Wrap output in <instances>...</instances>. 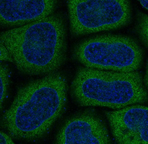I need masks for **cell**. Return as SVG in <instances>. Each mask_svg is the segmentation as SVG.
Wrapping results in <instances>:
<instances>
[{"label":"cell","instance_id":"obj_8","mask_svg":"<svg viewBox=\"0 0 148 144\" xmlns=\"http://www.w3.org/2000/svg\"><path fill=\"white\" fill-rule=\"evenodd\" d=\"M57 2L42 1H1V23L5 27H18L53 14Z\"/></svg>","mask_w":148,"mask_h":144},{"label":"cell","instance_id":"obj_13","mask_svg":"<svg viewBox=\"0 0 148 144\" xmlns=\"http://www.w3.org/2000/svg\"><path fill=\"white\" fill-rule=\"evenodd\" d=\"M143 82L145 85V86L147 88L148 86V70L147 69L146 70V73L145 77Z\"/></svg>","mask_w":148,"mask_h":144},{"label":"cell","instance_id":"obj_7","mask_svg":"<svg viewBox=\"0 0 148 144\" xmlns=\"http://www.w3.org/2000/svg\"><path fill=\"white\" fill-rule=\"evenodd\" d=\"M111 140L104 123L96 113L86 111L71 118L60 129L57 144H109Z\"/></svg>","mask_w":148,"mask_h":144},{"label":"cell","instance_id":"obj_5","mask_svg":"<svg viewBox=\"0 0 148 144\" xmlns=\"http://www.w3.org/2000/svg\"><path fill=\"white\" fill-rule=\"evenodd\" d=\"M68 7L71 29L77 36L119 29L131 18L130 4L125 0H72Z\"/></svg>","mask_w":148,"mask_h":144},{"label":"cell","instance_id":"obj_11","mask_svg":"<svg viewBox=\"0 0 148 144\" xmlns=\"http://www.w3.org/2000/svg\"><path fill=\"white\" fill-rule=\"evenodd\" d=\"M1 60L2 61H11L10 58L7 50L1 44Z\"/></svg>","mask_w":148,"mask_h":144},{"label":"cell","instance_id":"obj_6","mask_svg":"<svg viewBox=\"0 0 148 144\" xmlns=\"http://www.w3.org/2000/svg\"><path fill=\"white\" fill-rule=\"evenodd\" d=\"M148 111L147 107L138 104L106 113L118 143L148 144Z\"/></svg>","mask_w":148,"mask_h":144},{"label":"cell","instance_id":"obj_10","mask_svg":"<svg viewBox=\"0 0 148 144\" xmlns=\"http://www.w3.org/2000/svg\"><path fill=\"white\" fill-rule=\"evenodd\" d=\"M138 32L141 38L146 46H148V16L142 14L139 19Z\"/></svg>","mask_w":148,"mask_h":144},{"label":"cell","instance_id":"obj_14","mask_svg":"<svg viewBox=\"0 0 148 144\" xmlns=\"http://www.w3.org/2000/svg\"><path fill=\"white\" fill-rule=\"evenodd\" d=\"M140 1L142 5L148 10V1Z\"/></svg>","mask_w":148,"mask_h":144},{"label":"cell","instance_id":"obj_12","mask_svg":"<svg viewBox=\"0 0 148 144\" xmlns=\"http://www.w3.org/2000/svg\"><path fill=\"white\" fill-rule=\"evenodd\" d=\"M12 139L5 133L1 132V144H14Z\"/></svg>","mask_w":148,"mask_h":144},{"label":"cell","instance_id":"obj_2","mask_svg":"<svg viewBox=\"0 0 148 144\" xmlns=\"http://www.w3.org/2000/svg\"><path fill=\"white\" fill-rule=\"evenodd\" d=\"M66 29L61 15L53 14L2 32L1 44L10 62L32 75L56 73L66 56Z\"/></svg>","mask_w":148,"mask_h":144},{"label":"cell","instance_id":"obj_1","mask_svg":"<svg viewBox=\"0 0 148 144\" xmlns=\"http://www.w3.org/2000/svg\"><path fill=\"white\" fill-rule=\"evenodd\" d=\"M67 86L65 77L54 73L20 88L3 116L10 136L26 140L44 136L62 112Z\"/></svg>","mask_w":148,"mask_h":144},{"label":"cell","instance_id":"obj_3","mask_svg":"<svg viewBox=\"0 0 148 144\" xmlns=\"http://www.w3.org/2000/svg\"><path fill=\"white\" fill-rule=\"evenodd\" d=\"M143 83L137 71L117 72L85 67L77 71L71 93L82 106L120 109L147 101Z\"/></svg>","mask_w":148,"mask_h":144},{"label":"cell","instance_id":"obj_4","mask_svg":"<svg viewBox=\"0 0 148 144\" xmlns=\"http://www.w3.org/2000/svg\"><path fill=\"white\" fill-rule=\"evenodd\" d=\"M75 58L86 67L121 72L137 71L143 61L142 50L133 39L112 34L83 41L74 51Z\"/></svg>","mask_w":148,"mask_h":144},{"label":"cell","instance_id":"obj_9","mask_svg":"<svg viewBox=\"0 0 148 144\" xmlns=\"http://www.w3.org/2000/svg\"><path fill=\"white\" fill-rule=\"evenodd\" d=\"M8 83V71L3 65H1V108L5 99Z\"/></svg>","mask_w":148,"mask_h":144}]
</instances>
